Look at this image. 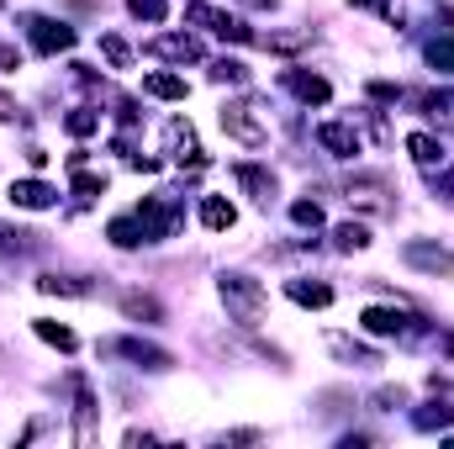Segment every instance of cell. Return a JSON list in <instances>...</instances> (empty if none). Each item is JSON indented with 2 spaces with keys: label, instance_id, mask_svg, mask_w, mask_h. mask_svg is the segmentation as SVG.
<instances>
[{
  "label": "cell",
  "instance_id": "cell-1",
  "mask_svg": "<svg viewBox=\"0 0 454 449\" xmlns=\"http://www.w3.org/2000/svg\"><path fill=\"white\" fill-rule=\"evenodd\" d=\"M223 307L243 323V328H254L259 318H264V286L259 280H248V275H223Z\"/></svg>",
  "mask_w": 454,
  "mask_h": 449
},
{
  "label": "cell",
  "instance_id": "cell-2",
  "mask_svg": "<svg viewBox=\"0 0 454 449\" xmlns=\"http://www.w3.org/2000/svg\"><path fill=\"white\" fill-rule=\"evenodd\" d=\"M132 217L143 223V238H148V243H164V238L180 232V201H175V196H148Z\"/></svg>",
  "mask_w": 454,
  "mask_h": 449
},
{
  "label": "cell",
  "instance_id": "cell-3",
  "mask_svg": "<svg viewBox=\"0 0 454 449\" xmlns=\"http://www.w3.org/2000/svg\"><path fill=\"white\" fill-rule=\"evenodd\" d=\"M254 112H259L254 101H227L223 106V132L232 138V143H243V148H264V138H270L264 122H259Z\"/></svg>",
  "mask_w": 454,
  "mask_h": 449
},
{
  "label": "cell",
  "instance_id": "cell-4",
  "mask_svg": "<svg viewBox=\"0 0 454 449\" xmlns=\"http://www.w3.org/2000/svg\"><path fill=\"white\" fill-rule=\"evenodd\" d=\"M185 21H191V27L217 32V37H227V43H248V37H254L238 16H227L223 5H207V0H191V5H185Z\"/></svg>",
  "mask_w": 454,
  "mask_h": 449
},
{
  "label": "cell",
  "instance_id": "cell-5",
  "mask_svg": "<svg viewBox=\"0 0 454 449\" xmlns=\"http://www.w3.org/2000/svg\"><path fill=\"white\" fill-rule=\"evenodd\" d=\"M359 328H364V334H375V338H412V334H418V318H412V312H402V307H364Z\"/></svg>",
  "mask_w": 454,
  "mask_h": 449
},
{
  "label": "cell",
  "instance_id": "cell-6",
  "mask_svg": "<svg viewBox=\"0 0 454 449\" xmlns=\"http://www.w3.org/2000/svg\"><path fill=\"white\" fill-rule=\"evenodd\" d=\"M27 37H32L37 53H69L74 48V27L53 21V16H27Z\"/></svg>",
  "mask_w": 454,
  "mask_h": 449
},
{
  "label": "cell",
  "instance_id": "cell-7",
  "mask_svg": "<svg viewBox=\"0 0 454 449\" xmlns=\"http://www.w3.org/2000/svg\"><path fill=\"white\" fill-rule=\"evenodd\" d=\"M101 354H121V359H132L137 370H169V365H175L169 349L143 343V338H112V343H101Z\"/></svg>",
  "mask_w": 454,
  "mask_h": 449
},
{
  "label": "cell",
  "instance_id": "cell-8",
  "mask_svg": "<svg viewBox=\"0 0 454 449\" xmlns=\"http://www.w3.org/2000/svg\"><path fill=\"white\" fill-rule=\"evenodd\" d=\"M164 154L175 159V164H201V143H196V127L185 122V116H175V122H164Z\"/></svg>",
  "mask_w": 454,
  "mask_h": 449
},
{
  "label": "cell",
  "instance_id": "cell-9",
  "mask_svg": "<svg viewBox=\"0 0 454 449\" xmlns=\"http://www.w3.org/2000/svg\"><path fill=\"white\" fill-rule=\"evenodd\" d=\"M402 259L412 264V270H428V275H454V254L444 243H423V238H412L407 248H402Z\"/></svg>",
  "mask_w": 454,
  "mask_h": 449
},
{
  "label": "cell",
  "instance_id": "cell-10",
  "mask_svg": "<svg viewBox=\"0 0 454 449\" xmlns=\"http://www.w3.org/2000/svg\"><path fill=\"white\" fill-rule=\"evenodd\" d=\"M280 85H286L296 101H307V106H328V101H333V85H328L323 75H307V69H286Z\"/></svg>",
  "mask_w": 454,
  "mask_h": 449
},
{
  "label": "cell",
  "instance_id": "cell-11",
  "mask_svg": "<svg viewBox=\"0 0 454 449\" xmlns=\"http://www.w3.org/2000/svg\"><path fill=\"white\" fill-rule=\"evenodd\" d=\"M343 196H348V207H359V212H391V191H386V180H375V175L348 180Z\"/></svg>",
  "mask_w": 454,
  "mask_h": 449
},
{
  "label": "cell",
  "instance_id": "cell-12",
  "mask_svg": "<svg viewBox=\"0 0 454 449\" xmlns=\"http://www.w3.org/2000/svg\"><path fill=\"white\" fill-rule=\"evenodd\" d=\"M148 53H153V59H169V64H196V59H201V43H196L191 32H164V37L148 43Z\"/></svg>",
  "mask_w": 454,
  "mask_h": 449
},
{
  "label": "cell",
  "instance_id": "cell-13",
  "mask_svg": "<svg viewBox=\"0 0 454 449\" xmlns=\"http://www.w3.org/2000/svg\"><path fill=\"white\" fill-rule=\"evenodd\" d=\"M53 201H59V191L43 185V180H16L11 185V207H21V212H48Z\"/></svg>",
  "mask_w": 454,
  "mask_h": 449
},
{
  "label": "cell",
  "instance_id": "cell-14",
  "mask_svg": "<svg viewBox=\"0 0 454 449\" xmlns=\"http://www.w3.org/2000/svg\"><path fill=\"white\" fill-rule=\"evenodd\" d=\"M317 143H323L333 159H354V154H359V132H354L348 122H323V127H317Z\"/></svg>",
  "mask_w": 454,
  "mask_h": 449
},
{
  "label": "cell",
  "instance_id": "cell-15",
  "mask_svg": "<svg viewBox=\"0 0 454 449\" xmlns=\"http://www.w3.org/2000/svg\"><path fill=\"white\" fill-rule=\"evenodd\" d=\"M69 386H74V418H80V423H74V439L90 445V439H96V397H90V386H85L80 375H74Z\"/></svg>",
  "mask_w": 454,
  "mask_h": 449
},
{
  "label": "cell",
  "instance_id": "cell-16",
  "mask_svg": "<svg viewBox=\"0 0 454 449\" xmlns=\"http://www.w3.org/2000/svg\"><path fill=\"white\" fill-rule=\"evenodd\" d=\"M232 180H238L254 201H270V196H275V175H270V169H259V164H238V169H232Z\"/></svg>",
  "mask_w": 454,
  "mask_h": 449
},
{
  "label": "cell",
  "instance_id": "cell-17",
  "mask_svg": "<svg viewBox=\"0 0 454 449\" xmlns=\"http://www.w3.org/2000/svg\"><path fill=\"white\" fill-rule=\"evenodd\" d=\"M286 296L296 307H328L333 302V286H323V280H286Z\"/></svg>",
  "mask_w": 454,
  "mask_h": 449
},
{
  "label": "cell",
  "instance_id": "cell-18",
  "mask_svg": "<svg viewBox=\"0 0 454 449\" xmlns=\"http://www.w3.org/2000/svg\"><path fill=\"white\" fill-rule=\"evenodd\" d=\"M143 91H148L153 101H185V96H191V85H185L180 75H164V69H159V75H148V80H143Z\"/></svg>",
  "mask_w": 454,
  "mask_h": 449
},
{
  "label": "cell",
  "instance_id": "cell-19",
  "mask_svg": "<svg viewBox=\"0 0 454 449\" xmlns=\"http://www.w3.org/2000/svg\"><path fill=\"white\" fill-rule=\"evenodd\" d=\"M232 223H238V212H232L227 196H207V201H201V227H207V232H227Z\"/></svg>",
  "mask_w": 454,
  "mask_h": 449
},
{
  "label": "cell",
  "instance_id": "cell-20",
  "mask_svg": "<svg viewBox=\"0 0 454 449\" xmlns=\"http://www.w3.org/2000/svg\"><path fill=\"white\" fill-rule=\"evenodd\" d=\"M407 154H412L423 169H439V164H444V143L428 138V132H412V138H407Z\"/></svg>",
  "mask_w": 454,
  "mask_h": 449
},
{
  "label": "cell",
  "instance_id": "cell-21",
  "mask_svg": "<svg viewBox=\"0 0 454 449\" xmlns=\"http://www.w3.org/2000/svg\"><path fill=\"white\" fill-rule=\"evenodd\" d=\"M328 349L339 354L343 365H380L375 349H364V343H354V338H343V334H328Z\"/></svg>",
  "mask_w": 454,
  "mask_h": 449
},
{
  "label": "cell",
  "instance_id": "cell-22",
  "mask_svg": "<svg viewBox=\"0 0 454 449\" xmlns=\"http://www.w3.org/2000/svg\"><path fill=\"white\" fill-rule=\"evenodd\" d=\"M264 48H270V53H301V48H312V27H296V32H270V37H264Z\"/></svg>",
  "mask_w": 454,
  "mask_h": 449
},
{
  "label": "cell",
  "instance_id": "cell-23",
  "mask_svg": "<svg viewBox=\"0 0 454 449\" xmlns=\"http://www.w3.org/2000/svg\"><path fill=\"white\" fill-rule=\"evenodd\" d=\"M333 248H339V254H359V248H370V227L364 223L333 227Z\"/></svg>",
  "mask_w": 454,
  "mask_h": 449
},
{
  "label": "cell",
  "instance_id": "cell-24",
  "mask_svg": "<svg viewBox=\"0 0 454 449\" xmlns=\"http://www.w3.org/2000/svg\"><path fill=\"white\" fill-rule=\"evenodd\" d=\"M106 238H112L116 248H137V243H148V238H143V223H137V217H112Z\"/></svg>",
  "mask_w": 454,
  "mask_h": 449
},
{
  "label": "cell",
  "instance_id": "cell-25",
  "mask_svg": "<svg viewBox=\"0 0 454 449\" xmlns=\"http://www.w3.org/2000/svg\"><path fill=\"white\" fill-rule=\"evenodd\" d=\"M121 312H127V318H137V323H159V318H164V307H159L153 296H137V291H132V296H121Z\"/></svg>",
  "mask_w": 454,
  "mask_h": 449
},
{
  "label": "cell",
  "instance_id": "cell-26",
  "mask_svg": "<svg viewBox=\"0 0 454 449\" xmlns=\"http://www.w3.org/2000/svg\"><path fill=\"white\" fill-rule=\"evenodd\" d=\"M32 328H37V338H43V343H53V349H64V354H69V349L80 343V338H74V328H64V323H48V318H37Z\"/></svg>",
  "mask_w": 454,
  "mask_h": 449
},
{
  "label": "cell",
  "instance_id": "cell-27",
  "mask_svg": "<svg viewBox=\"0 0 454 449\" xmlns=\"http://www.w3.org/2000/svg\"><path fill=\"white\" fill-rule=\"evenodd\" d=\"M37 291H43V296H85L90 286H80V280H64V275H37Z\"/></svg>",
  "mask_w": 454,
  "mask_h": 449
},
{
  "label": "cell",
  "instance_id": "cell-28",
  "mask_svg": "<svg viewBox=\"0 0 454 449\" xmlns=\"http://www.w3.org/2000/svg\"><path fill=\"white\" fill-rule=\"evenodd\" d=\"M64 127H69V138H90V132L101 127V112H90V106H74V112L64 116Z\"/></svg>",
  "mask_w": 454,
  "mask_h": 449
},
{
  "label": "cell",
  "instance_id": "cell-29",
  "mask_svg": "<svg viewBox=\"0 0 454 449\" xmlns=\"http://www.w3.org/2000/svg\"><path fill=\"white\" fill-rule=\"evenodd\" d=\"M101 53H106V64H112V69H132V48H127L116 32H101Z\"/></svg>",
  "mask_w": 454,
  "mask_h": 449
},
{
  "label": "cell",
  "instance_id": "cell-30",
  "mask_svg": "<svg viewBox=\"0 0 454 449\" xmlns=\"http://www.w3.org/2000/svg\"><path fill=\"white\" fill-rule=\"evenodd\" d=\"M423 106H428V116H434L439 127H454V91H434Z\"/></svg>",
  "mask_w": 454,
  "mask_h": 449
},
{
  "label": "cell",
  "instance_id": "cell-31",
  "mask_svg": "<svg viewBox=\"0 0 454 449\" xmlns=\"http://www.w3.org/2000/svg\"><path fill=\"white\" fill-rule=\"evenodd\" d=\"M412 423L428 429V434L434 429H454V407H423V413H412Z\"/></svg>",
  "mask_w": 454,
  "mask_h": 449
},
{
  "label": "cell",
  "instance_id": "cell-32",
  "mask_svg": "<svg viewBox=\"0 0 454 449\" xmlns=\"http://www.w3.org/2000/svg\"><path fill=\"white\" fill-rule=\"evenodd\" d=\"M106 191V175H90V169H74V196L80 201H96Z\"/></svg>",
  "mask_w": 454,
  "mask_h": 449
},
{
  "label": "cell",
  "instance_id": "cell-33",
  "mask_svg": "<svg viewBox=\"0 0 454 449\" xmlns=\"http://www.w3.org/2000/svg\"><path fill=\"white\" fill-rule=\"evenodd\" d=\"M212 80H217V85H243L248 69H243L238 59H217V64H212Z\"/></svg>",
  "mask_w": 454,
  "mask_h": 449
},
{
  "label": "cell",
  "instance_id": "cell-34",
  "mask_svg": "<svg viewBox=\"0 0 454 449\" xmlns=\"http://www.w3.org/2000/svg\"><path fill=\"white\" fill-rule=\"evenodd\" d=\"M291 223L317 232V227H323V207H317V201H291Z\"/></svg>",
  "mask_w": 454,
  "mask_h": 449
},
{
  "label": "cell",
  "instance_id": "cell-35",
  "mask_svg": "<svg viewBox=\"0 0 454 449\" xmlns=\"http://www.w3.org/2000/svg\"><path fill=\"white\" fill-rule=\"evenodd\" d=\"M423 53H428V64H434V69H444V75H454V43H444V37H434V43H428Z\"/></svg>",
  "mask_w": 454,
  "mask_h": 449
},
{
  "label": "cell",
  "instance_id": "cell-36",
  "mask_svg": "<svg viewBox=\"0 0 454 449\" xmlns=\"http://www.w3.org/2000/svg\"><path fill=\"white\" fill-rule=\"evenodd\" d=\"M127 11H132L137 21H164L169 5H164V0H127Z\"/></svg>",
  "mask_w": 454,
  "mask_h": 449
},
{
  "label": "cell",
  "instance_id": "cell-37",
  "mask_svg": "<svg viewBox=\"0 0 454 449\" xmlns=\"http://www.w3.org/2000/svg\"><path fill=\"white\" fill-rule=\"evenodd\" d=\"M0 248H16V254H27V248H32V232H21V227L0 223Z\"/></svg>",
  "mask_w": 454,
  "mask_h": 449
},
{
  "label": "cell",
  "instance_id": "cell-38",
  "mask_svg": "<svg viewBox=\"0 0 454 449\" xmlns=\"http://www.w3.org/2000/svg\"><path fill=\"white\" fill-rule=\"evenodd\" d=\"M0 69H21V53L11 43H0Z\"/></svg>",
  "mask_w": 454,
  "mask_h": 449
},
{
  "label": "cell",
  "instance_id": "cell-39",
  "mask_svg": "<svg viewBox=\"0 0 454 449\" xmlns=\"http://www.w3.org/2000/svg\"><path fill=\"white\" fill-rule=\"evenodd\" d=\"M21 112V106H16V101H11V96H5V91H0V122H11V116Z\"/></svg>",
  "mask_w": 454,
  "mask_h": 449
},
{
  "label": "cell",
  "instance_id": "cell-40",
  "mask_svg": "<svg viewBox=\"0 0 454 449\" xmlns=\"http://www.w3.org/2000/svg\"><path fill=\"white\" fill-rule=\"evenodd\" d=\"M243 5H254V11H270V5H275V0H243Z\"/></svg>",
  "mask_w": 454,
  "mask_h": 449
},
{
  "label": "cell",
  "instance_id": "cell-41",
  "mask_svg": "<svg viewBox=\"0 0 454 449\" xmlns=\"http://www.w3.org/2000/svg\"><path fill=\"white\" fill-rule=\"evenodd\" d=\"M444 349H450V354H454V338H444Z\"/></svg>",
  "mask_w": 454,
  "mask_h": 449
}]
</instances>
